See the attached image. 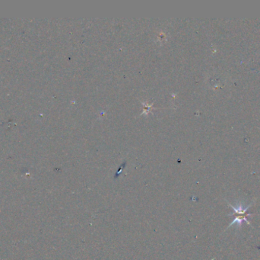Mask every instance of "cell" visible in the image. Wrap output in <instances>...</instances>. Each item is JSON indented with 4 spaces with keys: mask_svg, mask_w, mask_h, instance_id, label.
I'll list each match as a JSON object with an SVG mask.
<instances>
[{
    "mask_svg": "<svg viewBox=\"0 0 260 260\" xmlns=\"http://www.w3.org/2000/svg\"><path fill=\"white\" fill-rule=\"evenodd\" d=\"M229 207L233 209L234 214L230 215L235 216V220L232 224H230L228 228H229L231 226L235 225V224H236L237 227H241L244 221H245L247 224H250V221H249L248 218L251 216L252 214L248 213V209L251 207V204L246 208L244 207V204L241 203H237L236 206H232L231 203H229Z\"/></svg>",
    "mask_w": 260,
    "mask_h": 260,
    "instance_id": "obj_1",
    "label": "cell"
}]
</instances>
